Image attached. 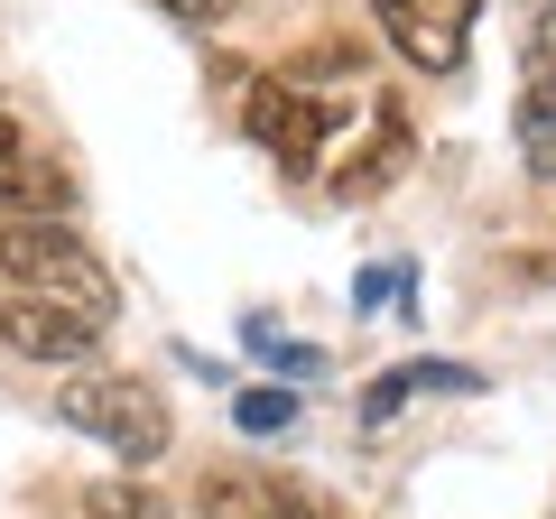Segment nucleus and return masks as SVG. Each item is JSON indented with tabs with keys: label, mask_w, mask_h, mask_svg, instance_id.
Wrapping results in <instances>:
<instances>
[{
	"label": "nucleus",
	"mask_w": 556,
	"mask_h": 519,
	"mask_svg": "<svg viewBox=\"0 0 556 519\" xmlns=\"http://www.w3.org/2000/svg\"><path fill=\"white\" fill-rule=\"evenodd\" d=\"M0 279L20 298H47V306H84L93 325H112L121 288L112 269L93 260V241L75 223H0Z\"/></svg>",
	"instance_id": "1"
},
{
	"label": "nucleus",
	"mask_w": 556,
	"mask_h": 519,
	"mask_svg": "<svg viewBox=\"0 0 556 519\" xmlns=\"http://www.w3.org/2000/svg\"><path fill=\"white\" fill-rule=\"evenodd\" d=\"M56 418L75 427V436L112 445L121 464H159L167 436H177L167 400L149 390V380H121V371H75V380H65V400H56Z\"/></svg>",
	"instance_id": "2"
},
{
	"label": "nucleus",
	"mask_w": 556,
	"mask_h": 519,
	"mask_svg": "<svg viewBox=\"0 0 556 519\" xmlns=\"http://www.w3.org/2000/svg\"><path fill=\"white\" fill-rule=\"evenodd\" d=\"M241 130H251L260 149H269L288 177H316V159H325V140H334V112H325L306 84H288V75H260L251 93H241Z\"/></svg>",
	"instance_id": "3"
},
{
	"label": "nucleus",
	"mask_w": 556,
	"mask_h": 519,
	"mask_svg": "<svg viewBox=\"0 0 556 519\" xmlns=\"http://www.w3.org/2000/svg\"><path fill=\"white\" fill-rule=\"evenodd\" d=\"M371 20L417 75H455L473 47V0H371Z\"/></svg>",
	"instance_id": "4"
},
{
	"label": "nucleus",
	"mask_w": 556,
	"mask_h": 519,
	"mask_svg": "<svg viewBox=\"0 0 556 519\" xmlns=\"http://www.w3.org/2000/svg\"><path fill=\"white\" fill-rule=\"evenodd\" d=\"M0 343L20 362H56V371H84L102 353V325L84 306H47V298H10L0 306Z\"/></svg>",
	"instance_id": "5"
},
{
	"label": "nucleus",
	"mask_w": 556,
	"mask_h": 519,
	"mask_svg": "<svg viewBox=\"0 0 556 519\" xmlns=\"http://www.w3.org/2000/svg\"><path fill=\"white\" fill-rule=\"evenodd\" d=\"M473 390H482L473 362H399V371H380L362 390V427H390L408 400H473Z\"/></svg>",
	"instance_id": "6"
},
{
	"label": "nucleus",
	"mask_w": 556,
	"mask_h": 519,
	"mask_svg": "<svg viewBox=\"0 0 556 519\" xmlns=\"http://www.w3.org/2000/svg\"><path fill=\"white\" fill-rule=\"evenodd\" d=\"M399 167H408V112H399V102H371V140H362L353 159L334 167V195L362 204V195H380Z\"/></svg>",
	"instance_id": "7"
},
{
	"label": "nucleus",
	"mask_w": 556,
	"mask_h": 519,
	"mask_svg": "<svg viewBox=\"0 0 556 519\" xmlns=\"http://www.w3.org/2000/svg\"><path fill=\"white\" fill-rule=\"evenodd\" d=\"M65 214H75L65 167H47V159H10L0 167V223H65Z\"/></svg>",
	"instance_id": "8"
},
{
	"label": "nucleus",
	"mask_w": 556,
	"mask_h": 519,
	"mask_svg": "<svg viewBox=\"0 0 556 519\" xmlns=\"http://www.w3.org/2000/svg\"><path fill=\"white\" fill-rule=\"evenodd\" d=\"M519 167L538 186H556V65H538L529 93H519Z\"/></svg>",
	"instance_id": "9"
},
{
	"label": "nucleus",
	"mask_w": 556,
	"mask_h": 519,
	"mask_svg": "<svg viewBox=\"0 0 556 519\" xmlns=\"http://www.w3.org/2000/svg\"><path fill=\"white\" fill-rule=\"evenodd\" d=\"M195 510L204 519H278L269 510V473H223V464L195 482Z\"/></svg>",
	"instance_id": "10"
},
{
	"label": "nucleus",
	"mask_w": 556,
	"mask_h": 519,
	"mask_svg": "<svg viewBox=\"0 0 556 519\" xmlns=\"http://www.w3.org/2000/svg\"><path fill=\"white\" fill-rule=\"evenodd\" d=\"M84 519H177L149 482H84Z\"/></svg>",
	"instance_id": "11"
},
{
	"label": "nucleus",
	"mask_w": 556,
	"mask_h": 519,
	"mask_svg": "<svg viewBox=\"0 0 556 519\" xmlns=\"http://www.w3.org/2000/svg\"><path fill=\"white\" fill-rule=\"evenodd\" d=\"M232 427H241V436H288V427H298V390H269V380L241 390V400H232Z\"/></svg>",
	"instance_id": "12"
},
{
	"label": "nucleus",
	"mask_w": 556,
	"mask_h": 519,
	"mask_svg": "<svg viewBox=\"0 0 556 519\" xmlns=\"http://www.w3.org/2000/svg\"><path fill=\"white\" fill-rule=\"evenodd\" d=\"M269 510L278 519H353L343 501H325L316 482H298V473H269Z\"/></svg>",
	"instance_id": "13"
},
{
	"label": "nucleus",
	"mask_w": 556,
	"mask_h": 519,
	"mask_svg": "<svg viewBox=\"0 0 556 519\" xmlns=\"http://www.w3.org/2000/svg\"><path fill=\"white\" fill-rule=\"evenodd\" d=\"M353 65H362L353 38H325V47H306V56L288 65V84H334V75H353Z\"/></svg>",
	"instance_id": "14"
},
{
	"label": "nucleus",
	"mask_w": 556,
	"mask_h": 519,
	"mask_svg": "<svg viewBox=\"0 0 556 519\" xmlns=\"http://www.w3.org/2000/svg\"><path fill=\"white\" fill-rule=\"evenodd\" d=\"M251 353L278 362V371H316V353H306V343H288V334H269V325H251Z\"/></svg>",
	"instance_id": "15"
},
{
	"label": "nucleus",
	"mask_w": 556,
	"mask_h": 519,
	"mask_svg": "<svg viewBox=\"0 0 556 519\" xmlns=\"http://www.w3.org/2000/svg\"><path fill=\"white\" fill-rule=\"evenodd\" d=\"M159 10H167V20H177V28H214L223 10H232V0H159Z\"/></svg>",
	"instance_id": "16"
},
{
	"label": "nucleus",
	"mask_w": 556,
	"mask_h": 519,
	"mask_svg": "<svg viewBox=\"0 0 556 519\" xmlns=\"http://www.w3.org/2000/svg\"><path fill=\"white\" fill-rule=\"evenodd\" d=\"M390 288H399V269H362V288H353V306H390Z\"/></svg>",
	"instance_id": "17"
},
{
	"label": "nucleus",
	"mask_w": 556,
	"mask_h": 519,
	"mask_svg": "<svg viewBox=\"0 0 556 519\" xmlns=\"http://www.w3.org/2000/svg\"><path fill=\"white\" fill-rule=\"evenodd\" d=\"M10 159H20V121L0 112V167H10Z\"/></svg>",
	"instance_id": "18"
}]
</instances>
